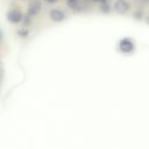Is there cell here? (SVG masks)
Returning <instances> with one entry per match:
<instances>
[{
    "mask_svg": "<svg viewBox=\"0 0 149 149\" xmlns=\"http://www.w3.org/2000/svg\"><path fill=\"white\" fill-rule=\"evenodd\" d=\"M118 48L122 54H132L135 50V43L132 38L129 37H123L119 41L118 43Z\"/></svg>",
    "mask_w": 149,
    "mask_h": 149,
    "instance_id": "cell-1",
    "label": "cell"
},
{
    "mask_svg": "<svg viewBox=\"0 0 149 149\" xmlns=\"http://www.w3.org/2000/svg\"><path fill=\"white\" fill-rule=\"evenodd\" d=\"M6 17L7 20L10 22V23H19L22 21L23 19V14L21 10L19 9H9L6 14Z\"/></svg>",
    "mask_w": 149,
    "mask_h": 149,
    "instance_id": "cell-2",
    "label": "cell"
},
{
    "mask_svg": "<svg viewBox=\"0 0 149 149\" xmlns=\"http://www.w3.org/2000/svg\"><path fill=\"white\" fill-rule=\"evenodd\" d=\"M130 9V5L127 0H116L114 2V10L118 14H126Z\"/></svg>",
    "mask_w": 149,
    "mask_h": 149,
    "instance_id": "cell-3",
    "label": "cell"
},
{
    "mask_svg": "<svg viewBox=\"0 0 149 149\" xmlns=\"http://www.w3.org/2000/svg\"><path fill=\"white\" fill-rule=\"evenodd\" d=\"M41 8H42V3H41L40 0H31V1L29 2L27 14L33 17V16H35V15H37V14L40 13Z\"/></svg>",
    "mask_w": 149,
    "mask_h": 149,
    "instance_id": "cell-4",
    "label": "cell"
},
{
    "mask_svg": "<svg viewBox=\"0 0 149 149\" xmlns=\"http://www.w3.org/2000/svg\"><path fill=\"white\" fill-rule=\"evenodd\" d=\"M49 16H50L51 21H54V22H62V21H64V19H65L64 12H62V10L58 9V8H54V9L49 13Z\"/></svg>",
    "mask_w": 149,
    "mask_h": 149,
    "instance_id": "cell-5",
    "label": "cell"
},
{
    "mask_svg": "<svg viewBox=\"0 0 149 149\" xmlns=\"http://www.w3.org/2000/svg\"><path fill=\"white\" fill-rule=\"evenodd\" d=\"M66 5L73 10H79L81 8L80 0H66Z\"/></svg>",
    "mask_w": 149,
    "mask_h": 149,
    "instance_id": "cell-6",
    "label": "cell"
},
{
    "mask_svg": "<svg viewBox=\"0 0 149 149\" xmlns=\"http://www.w3.org/2000/svg\"><path fill=\"white\" fill-rule=\"evenodd\" d=\"M100 9H101L102 13H107V14L111 12V7H109V5L107 2H101L100 3Z\"/></svg>",
    "mask_w": 149,
    "mask_h": 149,
    "instance_id": "cell-7",
    "label": "cell"
},
{
    "mask_svg": "<svg viewBox=\"0 0 149 149\" xmlns=\"http://www.w3.org/2000/svg\"><path fill=\"white\" fill-rule=\"evenodd\" d=\"M134 17H135L136 20H142V19H144V15H143V12H142L141 9H139V10H136V12L134 13Z\"/></svg>",
    "mask_w": 149,
    "mask_h": 149,
    "instance_id": "cell-8",
    "label": "cell"
},
{
    "mask_svg": "<svg viewBox=\"0 0 149 149\" xmlns=\"http://www.w3.org/2000/svg\"><path fill=\"white\" fill-rule=\"evenodd\" d=\"M17 34L20 35V37H23V38H26V37L28 36V30H27L26 28H22V29H20V30L17 31Z\"/></svg>",
    "mask_w": 149,
    "mask_h": 149,
    "instance_id": "cell-9",
    "label": "cell"
},
{
    "mask_svg": "<svg viewBox=\"0 0 149 149\" xmlns=\"http://www.w3.org/2000/svg\"><path fill=\"white\" fill-rule=\"evenodd\" d=\"M144 21H146V23H147V24H149V14H147V15H146Z\"/></svg>",
    "mask_w": 149,
    "mask_h": 149,
    "instance_id": "cell-10",
    "label": "cell"
},
{
    "mask_svg": "<svg viewBox=\"0 0 149 149\" xmlns=\"http://www.w3.org/2000/svg\"><path fill=\"white\" fill-rule=\"evenodd\" d=\"M47 1H48V2H50V3H54V2H56L57 0H47Z\"/></svg>",
    "mask_w": 149,
    "mask_h": 149,
    "instance_id": "cell-11",
    "label": "cell"
}]
</instances>
